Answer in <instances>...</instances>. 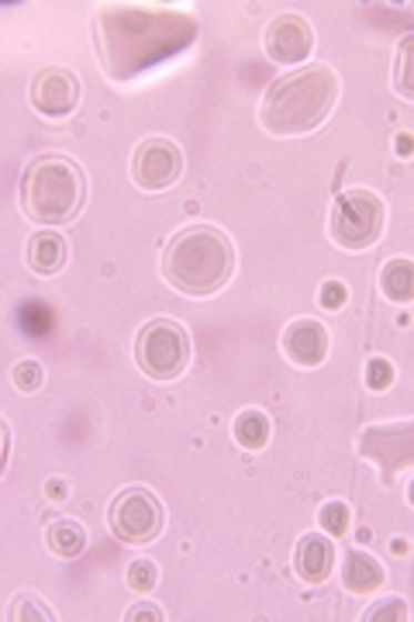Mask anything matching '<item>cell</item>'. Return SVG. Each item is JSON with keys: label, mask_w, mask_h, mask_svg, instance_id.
<instances>
[{"label": "cell", "mask_w": 414, "mask_h": 622, "mask_svg": "<svg viewBox=\"0 0 414 622\" xmlns=\"http://www.w3.org/2000/svg\"><path fill=\"white\" fill-rule=\"evenodd\" d=\"M339 104V73L332 67H304L280 77L260 104V124L276 139H297L332 118Z\"/></svg>", "instance_id": "cell-1"}, {"label": "cell", "mask_w": 414, "mask_h": 622, "mask_svg": "<svg viewBox=\"0 0 414 622\" xmlns=\"http://www.w3.org/2000/svg\"><path fill=\"white\" fill-rule=\"evenodd\" d=\"M166 284L183 298H211L235 277V245L214 225H186L163 249Z\"/></svg>", "instance_id": "cell-2"}, {"label": "cell", "mask_w": 414, "mask_h": 622, "mask_svg": "<svg viewBox=\"0 0 414 622\" xmlns=\"http://www.w3.org/2000/svg\"><path fill=\"white\" fill-rule=\"evenodd\" d=\"M18 198L28 222H36L42 229H62L87 204V173L70 156L46 152L24 167Z\"/></svg>", "instance_id": "cell-3"}, {"label": "cell", "mask_w": 414, "mask_h": 622, "mask_svg": "<svg viewBox=\"0 0 414 622\" xmlns=\"http://www.w3.org/2000/svg\"><path fill=\"white\" fill-rule=\"evenodd\" d=\"M384 225H387V204L380 201V194L366 191V187L342 191L332 201L329 239L339 249H345V253H363V249L376 245V239L384 235Z\"/></svg>", "instance_id": "cell-4"}, {"label": "cell", "mask_w": 414, "mask_h": 622, "mask_svg": "<svg viewBox=\"0 0 414 622\" xmlns=\"http://www.w3.org/2000/svg\"><path fill=\"white\" fill-rule=\"evenodd\" d=\"M194 347H190V332L176 319H152L135 335V363L149 381L170 384L183 378Z\"/></svg>", "instance_id": "cell-5"}, {"label": "cell", "mask_w": 414, "mask_h": 622, "mask_svg": "<svg viewBox=\"0 0 414 622\" xmlns=\"http://www.w3.org/2000/svg\"><path fill=\"white\" fill-rule=\"evenodd\" d=\"M108 529H111V536L124 546H149L166 529V509L152 488L132 484L111 498Z\"/></svg>", "instance_id": "cell-6"}, {"label": "cell", "mask_w": 414, "mask_h": 622, "mask_svg": "<svg viewBox=\"0 0 414 622\" xmlns=\"http://www.w3.org/2000/svg\"><path fill=\"white\" fill-rule=\"evenodd\" d=\"M360 457L376 463V471L384 474V481L414 466V419L366 425L360 432Z\"/></svg>", "instance_id": "cell-7"}, {"label": "cell", "mask_w": 414, "mask_h": 622, "mask_svg": "<svg viewBox=\"0 0 414 622\" xmlns=\"http://www.w3.org/2000/svg\"><path fill=\"white\" fill-rule=\"evenodd\" d=\"M183 177V152L173 139H145L132 156V183L139 191L159 194Z\"/></svg>", "instance_id": "cell-8"}, {"label": "cell", "mask_w": 414, "mask_h": 622, "mask_svg": "<svg viewBox=\"0 0 414 622\" xmlns=\"http://www.w3.org/2000/svg\"><path fill=\"white\" fill-rule=\"evenodd\" d=\"M80 93H83V87H80L73 70L46 67L36 80H31L28 98H31V108H36L42 118L62 121V118H70L80 108Z\"/></svg>", "instance_id": "cell-9"}, {"label": "cell", "mask_w": 414, "mask_h": 622, "mask_svg": "<svg viewBox=\"0 0 414 622\" xmlns=\"http://www.w3.org/2000/svg\"><path fill=\"white\" fill-rule=\"evenodd\" d=\"M263 49L276 67H301L314 52V28L301 14H276L263 31Z\"/></svg>", "instance_id": "cell-10"}, {"label": "cell", "mask_w": 414, "mask_h": 622, "mask_svg": "<svg viewBox=\"0 0 414 622\" xmlns=\"http://www.w3.org/2000/svg\"><path fill=\"white\" fill-rule=\"evenodd\" d=\"M280 350H283V357L291 360L294 367L314 370V367L325 363V357L332 350V335H329L325 322H317V319H294L291 325L283 329V335H280Z\"/></svg>", "instance_id": "cell-11"}, {"label": "cell", "mask_w": 414, "mask_h": 622, "mask_svg": "<svg viewBox=\"0 0 414 622\" xmlns=\"http://www.w3.org/2000/svg\"><path fill=\"white\" fill-rule=\"evenodd\" d=\"M335 568V543L329 533H304L294 550V574L304 584H325Z\"/></svg>", "instance_id": "cell-12"}, {"label": "cell", "mask_w": 414, "mask_h": 622, "mask_svg": "<svg viewBox=\"0 0 414 622\" xmlns=\"http://www.w3.org/2000/svg\"><path fill=\"white\" fill-rule=\"evenodd\" d=\"M342 584L349 595H373L376 588L387 584V568L370 550H345L342 556Z\"/></svg>", "instance_id": "cell-13"}, {"label": "cell", "mask_w": 414, "mask_h": 622, "mask_svg": "<svg viewBox=\"0 0 414 622\" xmlns=\"http://www.w3.org/2000/svg\"><path fill=\"white\" fill-rule=\"evenodd\" d=\"M67 260H70V245H67V239H62V232H55V229H39L24 245V263H28L31 273H39V277L62 273Z\"/></svg>", "instance_id": "cell-14"}, {"label": "cell", "mask_w": 414, "mask_h": 622, "mask_svg": "<svg viewBox=\"0 0 414 622\" xmlns=\"http://www.w3.org/2000/svg\"><path fill=\"white\" fill-rule=\"evenodd\" d=\"M380 291L394 304H411L414 301V260L397 257L384 263V270H380Z\"/></svg>", "instance_id": "cell-15"}, {"label": "cell", "mask_w": 414, "mask_h": 622, "mask_svg": "<svg viewBox=\"0 0 414 622\" xmlns=\"http://www.w3.org/2000/svg\"><path fill=\"white\" fill-rule=\"evenodd\" d=\"M87 525L83 522H77V519H55L49 529H46V546L55 553V556H67V560H73V556H80L83 550H87Z\"/></svg>", "instance_id": "cell-16"}, {"label": "cell", "mask_w": 414, "mask_h": 622, "mask_svg": "<svg viewBox=\"0 0 414 622\" xmlns=\"http://www.w3.org/2000/svg\"><path fill=\"white\" fill-rule=\"evenodd\" d=\"M270 415L263 409H242L232 422V435L242 450H263L270 443Z\"/></svg>", "instance_id": "cell-17"}, {"label": "cell", "mask_w": 414, "mask_h": 622, "mask_svg": "<svg viewBox=\"0 0 414 622\" xmlns=\"http://www.w3.org/2000/svg\"><path fill=\"white\" fill-rule=\"evenodd\" d=\"M394 90L414 104V36H404L394 52Z\"/></svg>", "instance_id": "cell-18"}, {"label": "cell", "mask_w": 414, "mask_h": 622, "mask_svg": "<svg viewBox=\"0 0 414 622\" xmlns=\"http://www.w3.org/2000/svg\"><path fill=\"white\" fill-rule=\"evenodd\" d=\"M8 622H21V619H55V612L39 602V595H31V591H24V595H18L11 605H8Z\"/></svg>", "instance_id": "cell-19"}, {"label": "cell", "mask_w": 414, "mask_h": 622, "mask_svg": "<svg viewBox=\"0 0 414 622\" xmlns=\"http://www.w3.org/2000/svg\"><path fill=\"white\" fill-rule=\"evenodd\" d=\"M349 522H353V515H349L345 502H325L322 509H317V525H322V533H329L332 540L345 533Z\"/></svg>", "instance_id": "cell-20"}, {"label": "cell", "mask_w": 414, "mask_h": 622, "mask_svg": "<svg viewBox=\"0 0 414 622\" xmlns=\"http://www.w3.org/2000/svg\"><path fill=\"white\" fill-rule=\"evenodd\" d=\"M11 381L21 394H36L46 381V370H42L39 360H18L14 370H11Z\"/></svg>", "instance_id": "cell-21"}, {"label": "cell", "mask_w": 414, "mask_h": 622, "mask_svg": "<svg viewBox=\"0 0 414 622\" xmlns=\"http://www.w3.org/2000/svg\"><path fill=\"white\" fill-rule=\"evenodd\" d=\"M366 622H404L407 619V602L401 595H387V599H376L366 612Z\"/></svg>", "instance_id": "cell-22"}, {"label": "cell", "mask_w": 414, "mask_h": 622, "mask_svg": "<svg viewBox=\"0 0 414 622\" xmlns=\"http://www.w3.org/2000/svg\"><path fill=\"white\" fill-rule=\"evenodd\" d=\"M124 581H129V588H132V591H139V595H145V591H152V588H155V581H159V568L152 564V560L139 556V560H132V564H129V571H124Z\"/></svg>", "instance_id": "cell-23"}, {"label": "cell", "mask_w": 414, "mask_h": 622, "mask_svg": "<svg viewBox=\"0 0 414 622\" xmlns=\"http://www.w3.org/2000/svg\"><path fill=\"white\" fill-rule=\"evenodd\" d=\"M394 378H397V370L387 357H373L366 363V388L370 391H387L394 384Z\"/></svg>", "instance_id": "cell-24"}, {"label": "cell", "mask_w": 414, "mask_h": 622, "mask_svg": "<svg viewBox=\"0 0 414 622\" xmlns=\"http://www.w3.org/2000/svg\"><path fill=\"white\" fill-rule=\"evenodd\" d=\"M345 301H349V291L342 280H325L322 291H317V304H322L325 311H339Z\"/></svg>", "instance_id": "cell-25"}, {"label": "cell", "mask_w": 414, "mask_h": 622, "mask_svg": "<svg viewBox=\"0 0 414 622\" xmlns=\"http://www.w3.org/2000/svg\"><path fill=\"white\" fill-rule=\"evenodd\" d=\"M124 619L129 622H159V619H166V612L155 602H139V605H132L129 612H124Z\"/></svg>", "instance_id": "cell-26"}, {"label": "cell", "mask_w": 414, "mask_h": 622, "mask_svg": "<svg viewBox=\"0 0 414 622\" xmlns=\"http://www.w3.org/2000/svg\"><path fill=\"white\" fill-rule=\"evenodd\" d=\"M67 491H70L67 481H49V484H46V494L55 498V502H62V498H67Z\"/></svg>", "instance_id": "cell-27"}, {"label": "cell", "mask_w": 414, "mask_h": 622, "mask_svg": "<svg viewBox=\"0 0 414 622\" xmlns=\"http://www.w3.org/2000/svg\"><path fill=\"white\" fill-rule=\"evenodd\" d=\"M411 142H414V139H411V136H401V139H397V149H401V156H407V152H411V149H414V146H411Z\"/></svg>", "instance_id": "cell-28"}, {"label": "cell", "mask_w": 414, "mask_h": 622, "mask_svg": "<svg viewBox=\"0 0 414 622\" xmlns=\"http://www.w3.org/2000/svg\"><path fill=\"white\" fill-rule=\"evenodd\" d=\"M407 502L414 505V478H411V484H407Z\"/></svg>", "instance_id": "cell-29"}]
</instances>
